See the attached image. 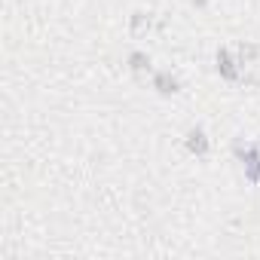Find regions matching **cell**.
<instances>
[{
    "mask_svg": "<svg viewBox=\"0 0 260 260\" xmlns=\"http://www.w3.org/2000/svg\"><path fill=\"white\" fill-rule=\"evenodd\" d=\"M214 61H217V74H220L223 80L236 83V80L242 77V61H239V55H233L230 49H217Z\"/></svg>",
    "mask_w": 260,
    "mask_h": 260,
    "instance_id": "1",
    "label": "cell"
},
{
    "mask_svg": "<svg viewBox=\"0 0 260 260\" xmlns=\"http://www.w3.org/2000/svg\"><path fill=\"white\" fill-rule=\"evenodd\" d=\"M184 147H187L193 156H208V150H211V141H208V135H205V128H202V125H196V128H190V132H187V138H184Z\"/></svg>",
    "mask_w": 260,
    "mask_h": 260,
    "instance_id": "2",
    "label": "cell"
},
{
    "mask_svg": "<svg viewBox=\"0 0 260 260\" xmlns=\"http://www.w3.org/2000/svg\"><path fill=\"white\" fill-rule=\"evenodd\" d=\"M153 89L169 98V95H178V92H181V83H178V77H175L172 71H156V74H153Z\"/></svg>",
    "mask_w": 260,
    "mask_h": 260,
    "instance_id": "3",
    "label": "cell"
},
{
    "mask_svg": "<svg viewBox=\"0 0 260 260\" xmlns=\"http://www.w3.org/2000/svg\"><path fill=\"white\" fill-rule=\"evenodd\" d=\"M125 64H128V71H132V74H138V77H144V74H150V71H153V61H150V55H147V52H141V49L128 52Z\"/></svg>",
    "mask_w": 260,
    "mask_h": 260,
    "instance_id": "4",
    "label": "cell"
},
{
    "mask_svg": "<svg viewBox=\"0 0 260 260\" xmlns=\"http://www.w3.org/2000/svg\"><path fill=\"white\" fill-rule=\"evenodd\" d=\"M236 55H239V61H242V68H245V64H251V61H257V55H260V49H257L254 43H242Z\"/></svg>",
    "mask_w": 260,
    "mask_h": 260,
    "instance_id": "5",
    "label": "cell"
},
{
    "mask_svg": "<svg viewBox=\"0 0 260 260\" xmlns=\"http://www.w3.org/2000/svg\"><path fill=\"white\" fill-rule=\"evenodd\" d=\"M128 25H132L135 34H141V31L150 28V16H147V13H132V22H128Z\"/></svg>",
    "mask_w": 260,
    "mask_h": 260,
    "instance_id": "6",
    "label": "cell"
},
{
    "mask_svg": "<svg viewBox=\"0 0 260 260\" xmlns=\"http://www.w3.org/2000/svg\"><path fill=\"white\" fill-rule=\"evenodd\" d=\"M190 4H193V7H199V10H202V7H208V0H190Z\"/></svg>",
    "mask_w": 260,
    "mask_h": 260,
    "instance_id": "7",
    "label": "cell"
},
{
    "mask_svg": "<svg viewBox=\"0 0 260 260\" xmlns=\"http://www.w3.org/2000/svg\"><path fill=\"white\" fill-rule=\"evenodd\" d=\"M257 184H260V181H257Z\"/></svg>",
    "mask_w": 260,
    "mask_h": 260,
    "instance_id": "8",
    "label": "cell"
}]
</instances>
